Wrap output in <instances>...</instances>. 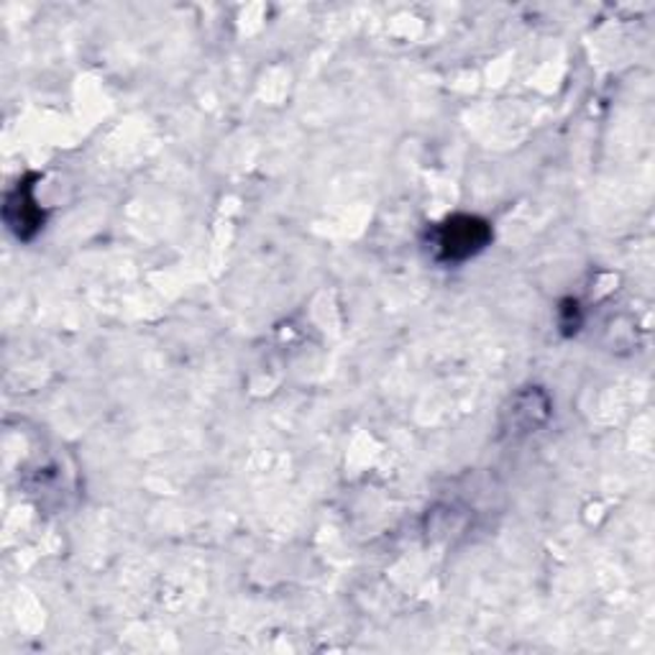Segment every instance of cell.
<instances>
[{"instance_id": "cell-1", "label": "cell", "mask_w": 655, "mask_h": 655, "mask_svg": "<svg viewBox=\"0 0 655 655\" xmlns=\"http://www.w3.org/2000/svg\"><path fill=\"white\" fill-rule=\"evenodd\" d=\"M491 231L473 215H456L436 231V252L443 262H463L489 244Z\"/></svg>"}, {"instance_id": "cell-2", "label": "cell", "mask_w": 655, "mask_h": 655, "mask_svg": "<svg viewBox=\"0 0 655 655\" xmlns=\"http://www.w3.org/2000/svg\"><path fill=\"white\" fill-rule=\"evenodd\" d=\"M33 203L31 201V193H29V185H23V187H19L16 189V193L8 197V205H6V213H19L16 215V218H8V223H11V228L16 231V234L19 236H23V238H29L33 231L39 228V221H41V213L33 208Z\"/></svg>"}]
</instances>
